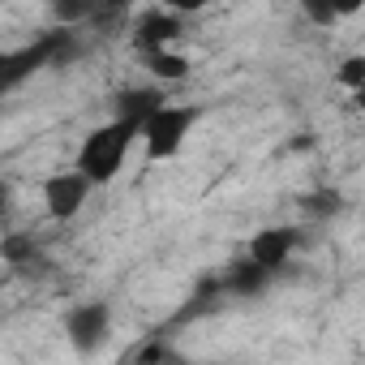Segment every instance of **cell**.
Listing matches in <instances>:
<instances>
[{
	"label": "cell",
	"mask_w": 365,
	"mask_h": 365,
	"mask_svg": "<svg viewBox=\"0 0 365 365\" xmlns=\"http://www.w3.org/2000/svg\"><path fill=\"white\" fill-rule=\"evenodd\" d=\"M271 284H275V275H267L262 267H254L245 254L237 262H228V271H224V292L237 297V301H258V297L271 292Z\"/></svg>",
	"instance_id": "ba28073f"
},
{
	"label": "cell",
	"mask_w": 365,
	"mask_h": 365,
	"mask_svg": "<svg viewBox=\"0 0 365 365\" xmlns=\"http://www.w3.org/2000/svg\"><path fill=\"white\" fill-rule=\"evenodd\" d=\"M301 18H309V22H318V26H331V22L339 18V9H335V5H314V0H301Z\"/></svg>",
	"instance_id": "5bb4252c"
},
{
	"label": "cell",
	"mask_w": 365,
	"mask_h": 365,
	"mask_svg": "<svg viewBox=\"0 0 365 365\" xmlns=\"http://www.w3.org/2000/svg\"><path fill=\"white\" fill-rule=\"evenodd\" d=\"M61 327H65V339L78 356H95L112 335V305L108 301H78L65 309Z\"/></svg>",
	"instance_id": "277c9868"
},
{
	"label": "cell",
	"mask_w": 365,
	"mask_h": 365,
	"mask_svg": "<svg viewBox=\"0 0 365 365\" xmlns=\"http://www.w3.org/2000/svg\"><path fill=\"white\" fill-rule=\"evenodd\" d=\"M198 120H202V108H198V103H159V108L146 116L142 133H138V142L146 146V159H150V163L176 159L180 150H185V138L194 133Z\"/></svg>",
	"instance_id": "3957f363"
},
{
	"label": "cell",
	"mask_w": 365,
	"mask_h": 365,
	"mask_svg": "<svg viewBox=\"0 0 365 365\" xmlns=\"http://www.w3.org/2000/svg\"><path fill=\"white\" fill-rule=\"evenodd\" d=\"M297 245H301V228H292V224H271V228H258V232L250 237L245 258H250L254 267H262L267 275H279V271H288Z\"/></svg>",
	"instance_id": "8992f818"
},
{
	"label": "cell",
	"mask_w": 365,
	"mask_h": 365,
	"mask_svg": "<svg viewBox=\"0 0 365 365\" xmlns=\"http://www.w3.org/2000/svg\"><path fill=\"white\" fill-rule=\"evenodd\" d=\"M146 73H150L159 86H172V82H185V78L194 73V61H190L185 52L168 48V52H155V56H146Z\"/></svg>",
	"instance_id": "8fae6325"
},
{
	"label": "cell",
	"mask_w": 365,
	"mask_h": 365,
	"mask_svg": "<svg viewBox=\"0 0 365 365\" xmlns=\"http://www.w3.org/2000/svg\"><path fill=\"white\" fill-rule=\"evenodd\" d=\"M168 103L159 86H125L116 99H112V120H133V125H146V116Z\"/></svg>",
	"instance_id": "9c48e42d"
},
{
	"label": "cell",
	"mask_w": 365,
	"mask_h": 365,
	"mask_svg": "<svg viewBox=\"0 0 365 365\" xmlns=\"http://www.w3.org/2000/svg\"><path fill=\"white\" fill-rule=\"evenodd\" d=\"M133 365H194L185 352H180L176 344H142V352H138V361Z\"/></svg>",
	"instance_id": "7c38bea8"
},
{
	"label": "cell",
	"mask_w": 365,
	"mask_h": 365,
	"mask_svg": "<svg viewBox=\"0 0 365 365\" xmlns=\"http://www.w3.org/2000/svg\"><path fill=\"white\" fill-rule=\"evenodd\" d=\"M138 133H142V125H133V120H108V125L91 129L78 146L73 172H82L91 180V190L112 185L125 168V159H129V150L138 146Z\"/></svg>",
	"instance_id": "7a4b0ae2"
},
{
	"label": "cell",
	"mask_w": 365,
	"mask_h": 365,
	"mask_svg": "<svg viewBox=\"0 0 365 365\" xmlns=\"http://www.w3.org/2000/svg\"><path fill=\"white\" fill-rule=\"evenodd\" d=\"M86 198H91V180L82 176V172H52L48 180H43V211L56 220V224H65V220H73L82 207H86Z\"/></svg>",
	"instance_id": "52a82bcc"
},
{
	"label": "cell",
	"mask_w": 365,
	"mask_h": 365,
	"mask_svg": "<svg viewBox=\"0 0 365 365\" xmlns=\"http://www.w3.org/2000/svg\"><path fill=\"white\" fill-rule=\"evenodd\" d=\"M335 82H339L344 91H352V95H356V91L365 86V56H361V52L344 56V61H339V69H335Z\"/></svg>",
	"instance_id": "4fadbf2b"
},
{
	"label": "cell",
	"mask_w": 365,
	"mask_h": 365,
	"mask_svg": "<svg viewBox=\"0 0 365 365\" xmlns=\"http://www.w3.org/2000/svg\"><path fill=\"white\" fill-rule=\"evenodd\" d=\"M9 215H14V185L0 176V224H9Z\"/></svg>",
	"instance_id": "9a60e30c"
},
{
	"label": "cell",
	"mask_w": 365,
	"mask_h": 365,
	"mask_svg": "<svg viewBox=\"0 0 365 365\" xmlns=\"http://www.w3.org/2000/svg\"><path fill=\"white\" fill-rule=\"evenodd\" d=\"M82 56V43H78V35L73 31H48V35H39V39H31V43H22V48H0V99L5 95H14L22 82H31L35 73H43V69H65V65H73Z\"/></svg>",
	"instance_id": "6da1fadb"
},
{
	"label": "cell",
	"mask_w": 365,
	"mask_h": 365,
	"mask_svg": "<svg viewBox=\"0 0 365 365\" xmlns=\"http://www.w3.org/2000/svg\"><path fill=\"white\" fill-rule=\"evenodd\" d=\"M180 35H185V18H180L172 5H150V9H142V14L133 18V31H129L133 48H138L142 56L168 52Z\"/></svg>",
	"instance_id": "5b68a950"
},
{
	"label": "cell",
	"mask_w": 365,
	"mask_h": 365,
	"mask_svg": "<svg viewBox=\"0 0 365 365\" xmlns=\"http://www.w3.org/2000/svg\"><path fill=\"white\" fill-rule=\"evenodd\" d=\"M0 262L14 267V271H35L43 262V241L35 232H9L0 241Z\"/></svg>",
	"instance_id": "30bf717a"
}]
</instances>
